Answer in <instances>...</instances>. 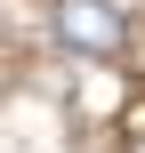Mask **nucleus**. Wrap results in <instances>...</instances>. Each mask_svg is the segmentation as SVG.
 Masks as SVG:
<instances>
[{"mask_svg": "<svg viewBox=\"0 0 145 153\" xmlns=\"http://www.w3.org/2000/svg\"><path fill=\"white\" fill-rule=\"evenodd\" d=\"M57 40L81 56H121L129 48V0H57Z\"/></svg>", "mask_w": 145, "mask_h": 153, "instance_id": "nucleus-1", "label": "nucleus"}]
</instances>
